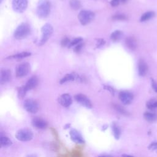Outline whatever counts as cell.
Instances as JSON below:
<instances>
[{
  "instance_id": "cell-7",
  "label": "cell",
  "mask_w": 157,
  "mask_h": 157,
  "mask_svg": "<svg viewBox=\"0 0 157 157\" xmlns=\"http://www.w3.org/2000/svg\"><path fill=\"white\" fill-rule=\"evenodd\" d=\"M28 6V0H13L12 7L13 9L18 13L24 12Z\"/></svg>"
},
{
  "instance_id": "cell-25",
  "label": "cell",
  "mask_w": 157,
  "mask_h": 157,
  "mask_svg": "<svg viewBox=\"0 0 157 157\" xmlns=\"http://www.w3.org/2000/svg\"><path fill=\"white\" fill-rule=\"evenodd\" d=\"M69 4L71 7L74 10L78 9L81 6V4L79 0H70Z\"/></svg>"
},
{
  "instance_id": "cell-33",
  "label": "cell",
  "mask_w": 157,
  "mask_h": 157,
  "mask_svg": "<svg viewBox=\"0 0 157 157\" xmlns=\"http://www.w3.org/2000/svg\"><path fill=\"white\" fill-rule=\"evenodd\" d=\"M69 43H70L69 39L67 37H65V38H64V39L62 40V41H61V45H62L63 47H65V46H66V45H69Z\"/></svg>"
},
{
  "instance_id": "cell-21",
  "label": "cell",
  "mask_w": 157,
  "mask_h": 157,
  "mask_svg": "<svg viewBox=\"0 0 157 157\" xmlns=\"http://www.w3.org/2000/svg\"><path fill=\"white\" fill-rule=\"evenodd\" d=\"M0 142H1V145L3 147H8L12 144V140L9 137L5 136H1Z\"/></svg>"
},
{
  "instance_id": "cell-27",
  "label": "cell",
  "mask_w": 157,
  "mask_h": 157,
  "mask_svg": "<svg viewBox=\"0 0 157 157\" xmlns=\"http://www.w3.org/2000/svg\"><path fill=\"white\" fill-rule=\"evenodd\" d=\"M82 40V39L81 37H77V38H75L74 40H72V41L70 42L68 47L70 48L71 47H74V46H76L77 45H78V44H80Z\"/></svg>"
},
{
  "instance_id": "cell-30",
  "label": "cell",
  "mask_w": 157,
  "mask_h": 157,
  "mask_svg": "<svg viewBox=\"0 0 157 157\" xmlns=\"http://www.w3.org/2000/svg\"><path fill=\"white\" fill-rule=\"evenodd\" d=\"M148 149L151 151H155L157 153V142L151 143L148 146Z\"/></svg>"
},
{
  "instance_id": "cell-8",
  "label": "cell",
  "mask_w": 157,
  "mask_h": 157,
  "mask_svg": "<svg viewBox=\"0 0 157 157\" xmlns=\"http://www.w3.org/2000/svg\"><path fill=\"white\" fill-rule=\"evenodd\" d=\"M30 70V66L28 63H23L19 64L16 68L17 77H23L26 76Z\"/></svg>"
},
{
  "instance_id": "cell-5",
  "label": "cell",
  "mask_w": 157,
  "mask_h": 157,
  "mask_svg": "<svg viewBox=\"0 0 157 157\" xmlns=\"http://www.w3.org/2000/svg\"><path fill=\"white\" fill-rule=\"evenodd\" d=\"M94 17V13L90 10H82L78 15V19L83 25L90 23Z\"/></svg>"
},
{
  "instance_id": "cell-13",
  "label": "cell",
  "mask_w": 157,
  "mask_h": 157,
  "mask_svg": "<svg viewBox=\"0 0 157 157\" xmlns=\"http://www.w3.org/2000/svg\"><path fill=\"white\" fill-rule=\"evenodd\" d=\"M32 124L38 129H45L47 126V121L39 117L34 118L32 120Z\"/></svg>"
},
{
  "instance_id": "cell-35",
  "label": "cell",
  "mask_w": 157,
  "mask_h": 157,
  "mask_svg": "<svg viewBox=\"0 0 157 157\" xmlns=\"http://www.w3.org/2000/svg\"><path fill=\"white\" fill-rule=\"evenodd\" d=\"M82 46H83V44H78V45H77L75 47V48H74V50L76 52H78L80 51L81 48H82Z\"/></svg>"
},
{
  "instance_id": "cell-14",
  "label": "cell",
  "mask_w": 157,
  "mask_h": 157,
  "mask_svg": "<svg viewBox=\"0 0 157 157\" xmlns=\"http://www.w3.org/2000/svg\"><path fill=\"white\" fill-rule=\"evenodd\" d=\"M11 78L10 71L7 69H2L1 71L0 82L1 84H4L8 82Z\"/></svg>"
},
{
  "instance_id": "cell-31",
  "label": "cell",
  "mask_w": 157,
  "mask_h": 157,
  "mask_svg": "<svg viewBox=\"0 0 157 157\" xmlns=\"http://www.w3.org/2000/svg\"><path fill=\"white\" fill-rule=\"evenodd\" d=\"M126 1V0H112L110 1V4L112 7H116V6H118L121 2H124Z\"/></svg>"
},
{
  "instance_id": "cell-24",
  "label": "cell",
  "mask_w": 157,
  "mask_h": 157,
  "mask_svg": "<svg viewBox=\"0 0 157 157\" xmlns=\"http://www.w3.org/2000/svg\"><path fill=\"white\" fill-rule=\"evenodd\" d=\"M155 13L151 11H149V12H147L146 13H144L142 17H140V21H147L150 19H151V18H153L155 16Z\"/></svg>"
},
{
  "instance_id": "cell-28",
  "label": "cell",
  "mask_w": 157,
  "mask_h": 157,
  "mask_svg": "<svg viewBox=\"0 0 157 157\" xmlns=\"http://www.w3.org/2000/svg\"><path fill=\"white\" fill-rule=\"evenodd\" d=\"M146 105H147V108H148L150 109L157 108V101H155L153 100H150L147 102Z\"/></svg>"
},
{
  "instance_id": "cell-10",
  "label": "cell",
  "mask_w": 157,
  "mask_h": 157,
  "mask_svg": "<svg viewBox=\"0 0 157 157\" xmlns=\"http://www.w3.org/2000/svg\"><path fill=\"white\" fill-rule=\"evenodd\" d=\"M75 99L77 102H78L82 105L91 109L93 107L92 103L90 101V100L84 94H78L75 96Z\"/></svg>"
},
{
  "instance_id": "cell-4",
  "label": "cell",
  "mask_w": 157,
  "mask_h": 157,
  "mask_svg": "<svg viewBox=\"0 0 157 157\" xmlns=\"http://www.w3.org/2000/svg\"><path fill=\"white\" fill-rule=\"evenodd\" d=\"M53 31V27L49 23H46L42 26L41 29L42 37L39 44V45H42L47 41V40L50 38V37L52 34Z\"/></svg>"
},
{
  "instance_id": "cell-3",
  "label": "cell",
  "mask_w": 157,
  "mask_h": 157,
  "mask_svg": "<svg viewBox=\"0 0 157 157\" xmlns=\"http://www.w3.org/2000/svg\"><path fill=\"white\" fill-rule=\"evenodd\" d=\"M15 137L17 140L21 142H27L31 140L33 137V131L28 128H23L17 131L15 134Z\"/></svg>"
},
{
  "instance_id": "cell-39",
  "label": "cell",
  "mask_w": 157,
  "mask_h": 157,
  "mask_svg": "<svg viewBox=\"0 0 157 157\" xmlns=\"http://www.w3.org/2000/svg\"><path fill=\"white\" fill-rule=\"evenodd\" d=\"M26 157H38V156L36 155H29L26 156Z\"/></svg>"
},
{
  "instance_id": "cell-2",
  "label": "cell",
  "mask_w": 157,
  "mask_h": 157,
  "mask_svg": "<svg viewBox=\"0 0 157 157\" xmlns=\"http://www.w3.org/2000/svg\"><path fill=\"white\" fill-rule=\"evenodd\" d=\"M31 29L28 24L23 23L15 30L13 36L17 39H22L26 37L30 33Z\"/></svg>"
},
{
  "instance_id": "cell-6",
  "label": "cell",
  "mask_w": 157,
  "mask_h": 157,
  "mask_svg": "<svg viewBox=\"0 0 157 157\" xmlns=\"http://www.w3.org/2000/svg\"><path fill=\"white\" fill-rule=\"evenodd\" d=\"M23 107L28 112L31 113H35L39 110L37 102L33 99H26L24 102Z\"/></svg>"
},
{
  "instance_id": "cell-37",
  "label": "cell",
  "mask_w": 157,
  "mask_h": 157,
  "mask_svg": "<svg viewBox=\"0 0 157 157\" xmlns=\"http://www.w3.org/2000/svg\"><path fill=\"white\" fill-rule=\"evenodd\" d=\"M98 157H113L112 156L110 155H99Z\"/></svg>"
},
{
  "instance_id": "cell-22",
  "label": "cell",
  "mask_w": 157,
  "mask_h": 157,
  "mask_svg": "<svg viewBox=\"0 0 157 157\" xmlns=\"http://www.w3.org/2000/svg\"><path fill=\"white\" fill-rule=\"evenodd\" d=\"M144 117L148 122H153L157 119V116L156 114L148 112L144 113Z\"/></svg>"
},
{
  "instance_id": "cell-1",
  "label": "cell",
  "mask_w": 157,
  "mask_h": 157,
  "mask_svg": "<svg viewBox=\"0 0 157 157\" xmlns=\"http://www.w3.org/2000/svg\"><path fill=\"white\" fill-rule=\"evenodd\" d=\"M50 12V3L48 0H40L37 4L36 13L39 17L45 18Z\"/></svg>"
},
{
  "instance_id": "cell-9",
  "label": "cell",
  "mask_w": 157,
  "mask_h": 157,
  "mask_svg": "<svg viewBox=\"0 0 157 157\" xmlns=\"http://www.w3.org/2000/svg\"><path fill=\"white\" fill-rule=\"evenodd\" d=\"M119 99L121 102L125 105H128L131 103L133 100V94L128 91H121L118 95Z\"/></svg>"
},
{
  "instance_id": "cell-34",
  "label": "cell",
  "mask_w": 157,
  "mask_h": 157,
  "mask_svg": "<svg viewBox=\"0 0 157 157\" xmlns=\"http://www.w3.org/2000/svg\"><path fill=\"white\" fill-rule=\"evenodd\" d=\"M151 86L153 90L157 93V82L153 79H151Z\"/></svg>"
},
{
  "instance_id": "cell-12",
  "label": "cell",
  "mask_w": 157,
  "mask_h": 157,
  "mask_svg": "<svg viewBox=\"0 0 157 157\" xmlns=\"http://www.w3.org/2000/svg\"><path fill=\"white\" fill-rule=\"evenodd\" d=\"M59 103L63 107H67L70 106L72 102V99L70 94L67 93L63 94L58 99Z\"/></svg>"
},
{
  "instance_id": "cell-18",
  "label": "cell",
  "mask_w": 157,
  "mask_h": 157,
  "mask_svg": "<svg viewBox=\"0 0 157 157\" xmlns=\"http://www.w3.org/2000/svg\"><path fill=\"white\" fill-rule=\"evenodd\" d=\"M75 79H78V76L75 75V74H66L65 76L63 77V78L60 80V83H64L67 82L69 81H73Z\"/></svg>"
},
{
  "instance_id": "cell-38",
  "label": "cell",
  "mask_w": 157,
  "mask_h": 157,
  "mask_svg": "<svg viewBox=\"0 0 157 157\" xmlns=\"http://www.w3.org/2000/svg\"><path fill=\"white\" fill-rule=\"evenodd\" d=\"M122 157H134L131 155H126V154H123L122 155Z\"/></svg>"
},
{
  "instance_id": "cell-19",
  "label": "cell",
  "mask_w": 157,
  "mask_h": 157,
  "mask_svg": "<svg viewBox=\"0 0 157 157\" xmlns=\"http://www.w3.org/2000/svg\"><path fill=\"white\" fill-rule=\"evenodd\" d=\"M112 132L115 138L116 139H118L121 135V130L118 124H117V123H116L115 122L112 123Z\"/></svg>"
},
{
  "instance_id": "cell-36",
  "label": "cell",
  "mask_w": 157,
  "mask_h": 157,
  "mask_svg": "<svg viewBox=\"0 0 157 157\" xmlns=\"http://www.w3.org/2000/svg\"><path fill=\"white\" fill-rule=\"evenodd\" d=\"M104 44H105V41H104V40H103V39H98V44H97V46H98V47H101V46L103 45Z\"/></svg>"
},
{
  "instance_id": "cell-16",
  "label": "cell",
  "mask_w": 157,
  "mask_h": 157,
  "mask_svg": "<svg viewBox=\"0 0 157 157\" xmlns=\"http://www.w3.org/2000/svg\"><path fill=\"white\" fill-rule=\"evenodd\" d=\"M38 84V78L36 76L31 77L26 82L25 86L27 89V90H30L34 88Z\"/></svg>"
},
{
  "instance_id": "cell-23",
  "label": "cell",
  "mask_w": 157,
  "mask_h": 157,
  "mask_svg": "<svg viewBox=\"0 0 157 157\" xmlns=\"http://www.w3.org/2000/svg\"><path fill=\"white\" fill-rule=\"evenodd\" d=\"M123 36V33L121 31L117 30L113 32L110 36V39L112 41L117 42Z\"/></svg>"
},
{
  "instance_id": "cell-17",
  "label": "cell",
  "mask_w": 157,
  "mask_h": 157,
  "mask_svg": "<svg viewBox=\"0 0 157 157\" xmlns=\"http://www.w3.org/2000/svg\"><path fill=\"white\" fill-rule=\"evenodd\" d=\"M126 45L128 48L134 50L137 47V41L133 37H128L125 40Z\"/></svg>"
},
{
  "instance_id": "cell-11",
  "label": "cell",
  "mask_w": 157,
  "mask_h": 157,
  "mask_svg": "<svg viewBox=\"0 0 157 157\" xmlns=\"http://www.w3.org/2000/svg\"><path fill=\"white\" fill-rule=\"evenodd\" d=\"M70 134V137L71 140L74 142L75 143L77 144H83L85 142V140L83 139V138L82 137V135L80 134V132L75 129H72L69 132Z\"/></svg>"
},
{
  "instance_id": "cell-32",
  "label": "cell",
  "mask_w": 157,
  "mask_h": 157,
  "mask_svg": "<svg viewBox=\"0 0 157 157\" xmlns=\"http://www.w3.org/2000/svg\"><path fill=\"white\" fill-rule=\"evenodd\" d=\"M115 108L118 112H120L121 113H123V114H126V110H125L123 107H121L120 105H115Z\"/></svg>"
},
{
  "instance_id": "cell-15",
  "label": "cell",
  "mask_w": 157,
  "mask_h": 157,
  "mask_svg": "<svg viewBox=\"0 0 157 157\" xmlns=\"http://www.w3.org/2000/svg\"><path fill=\"white\" fill-rule=\"evenodd\" d=\"M148 71V66L144 60L139 59L138 63V71L140 76H144L146 75Z\"/></svg>"
},
{
  "instance_id": "cell-26",
  "label": "cell",
  "mask_w": 157,
  "mask_h": 157,
  "mask_svg": "<svg viewBox=\"0 0 157 157\" xmlns=\"http://www.w3.org/2000/svg\"><path fill=\"white\" fill-rule=\"evenodd\" d=\"M27 91H28V90L26 88V87L25 86V85L20 87L18 90V98L19 99H23L25 97Z\"/></svg>"
},
{
  "instance_id": "cell-20",
  "label": "cell",
  "mask_w": 157,
  "mask_h": 157,
  "mask_svg": "<svg viewBox=\"0 0 157 157\" xmlns=\"http://www.w3.org/2000/svg\"><path fill=\"white\" fill-rule=\"evenodd\" d=\"M31 55V53L29 52H24L17 53V54H15V55H13L12 56H9V57L7 58V59H21L23 58L28 57V56H30Z\"/></svg>"
},
{
  "instance_id": "cell-29",
  "label": "cell",
  "mask_w": 157,
  "mask_h": 157,
  "mask_svg": "<svg viewBox=\"0 0 157 157\" xmlns=\"http://www.w3.org/2000/svg\"><path fill=\"white\" fill-rule=\"evenodd\" d=\"M112 19L115 20H124L126 19V17L123 14H116L112 17Z\"/></svg>"
}]
</instances>
